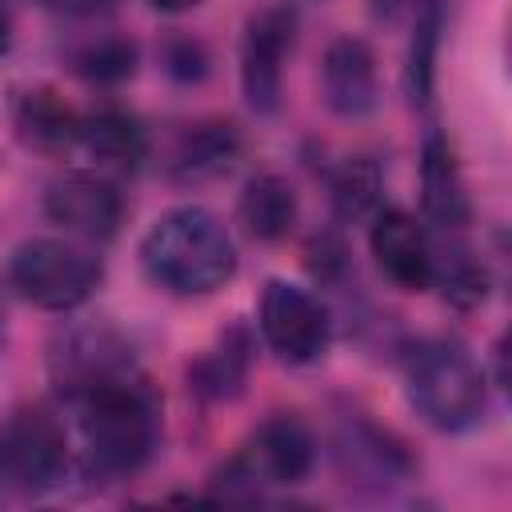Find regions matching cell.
Wrapping results in <instances>:
<instances>
[{"mask_svg":"<svg viewBox=\"0 0 512 512\" xmlns=\"http://www.w3.org/2000/svg\"><path fill=\"white\" fill-rule=\"evenodd\" d=\"M80 400V436L84 464L100 480H120L140 472L160 444V408L156 396L128 372L104 376L76 392Z\"/></svg>","mask_w":512,"mask_h":512,"instance_id":"1","label":"cell"},{"mask_svg":"<svg viewBox=\"0 0 512 512\" xmlns=\"http://www.w3.org/2000/svg\"><path fill=\"white\" fill-rule=\"evenodd\" d=\"M140 264L172 296H212L236 272V244L216 212L180 204L144 232Z\"/></svg>","mask_w":512,"mask_h":512,"instance_id":"2","label":"cell"},{"mask_svg":"<svg viewBox=\"0 0 512 512\" xmlns=\"http://www.w3.org/2000/svg\"><path fill=\"white\" fill-rule=\"evenodd\" d=\"M408 404L436 432H464L484 416V372L460 340H424L404 364Z\"/></svg>","mask_w":512,"mask_h":512,"instance_id":"3","label":"cell"},{"mask_svg":"<svg viewBox=\"0 0 512 512\" xmlns=\"http://www.w3.org/2000/svg\"><path fill=\"white\" fill-rule=\"evenodd\" d=\"M100 276H104V268H100V260L88 248L56 240V236L24 240L12 252V260H8L12 288L28 304H36L44 312H72V308H80L96 292Z\"/></svg>","mask_w":512,"mask_h":512,"instance_id":"4","label":"cell"},{"mask_svg":"<svg viewBox=\"0 0 512 512\" xmlns=\"http://www.w3.org/2000/svg\"><path fill=\"white\" fill-rule=\"evenodd\" d=\"M68 472L64 424L40 408L24 404L0 420V484L16 496H40L56 488Z\"/></svg>","mask_w":512,"mask_h":512,"instance_id":"5","label":"cell"},{"mask_svg":"<svg viewBox=\"0 0 512 512\" xmlns=\"http://www.w3.org/2000/svg\"><path fill=\"white\" fill-rule=\"evenodd\" d=\"M316 464V440L304 420L280 412L256 428L248 448L220 468L224 496H252L260 484H300Z\"/></svg>","mask_w":512,"mask_h":512,"instance_id":"6","label":"cell"},{"mask_svg":"<svg viewBox=\"0 0 512 512\" xmlns=\"http://www.w3.org/2000/svg\"><path fill=\"white\" fill-rule=\"evenodd\" d=\"M260 336L284 364H312L328 352V308L300 284L268 280L260 292Z\"/></svg>","mask_w":512,"mask_h":512,"instance_id":"7","label":"cell"},{"mask_svg":"<svg viewBox=\"0 0 512 512\" xmlns=\"http://www.w3.org/2000/svg\"><path fill=\"white\" fill-rule=\"evenodd\" d=\"M296 40V12L288 4L264 8L248 20L240 40V92L256 116H272L284 92V60Z\"/></svg>","mask_w":512,"mask_h":512,"instance_id":"8","label":"cell"},{"mask_svg":"<svg viewBox=\"0 0 512 512\" xmlns=\"http://www.w3.org/2000/svg\"><path fill=\"white\" fill-rule=\"evenodd\" d=\"M44 212L52 224H60L72 236L84 240H112L120 220H124V200L116 184L92 172H68L48 184L44 192Z\"/></svg>","mask_w":512,"mask_h":512,"instance_id":"9","label":"cell"},{"mask_svg":"<svg viewBox=\"0 0 512 512\" xmlns=\"http://www.w3.org/2000/svg\"><path fill=\"white\" fill-rule=\"evenodd\" d=\"M368 248L380 264V272L400 284L404 292H424L432 288V272H436V252L428 244V232L416 224L412 212L404 208H380L372 216V232H368Z\"/></svg>","mask_w":512,"mask_h":512,"instance_id":"10","label":"cell"},{"mask_svg":"<svg viewBox=\"0 0 512 512\" xmlns=\"http://www.w3.org/2000/svg\"><path fill=\"white\" fill-rule=\"evenodd\" d=\"M320 88H324V104L344 116V120H360L376 108V56L360 36H336L324 48V64H320Z\"/></svg>","mask_w":512,"mask_h":512,"instance_id":"11","label":"cell"},{"mask_svg":"<svg viewBox=\"0 0 512 512\" xmlns=\"http://www.w3.org/2000/svg\"><path fill=\"white\" fill-rule=\"evenodd\" d=\"M420 200L424 212L436 228L444 232H460L472 220V200H468V184L464 172L456 164V152L444 136H428L424 152H420Z\"/></svg>","mask_w":512,"mask_h":512,"instance_id":"12","label":"cell"},{"mask_svg":"<svg viewBox=\"0 0 512 512\" xmlns=\"http://www.w3.org/2000/svg\"><path fill=\"white\" fill-rule=\"evenodd\" d=\"M12 128L36 152H64L80 136V116L52 88H28L12 104Z\"/></svg>","mask_w":512,"mask_h":512,"instance_id":"13","label":"cell"},{"mask_svg":"<svg viewBox=\"0 0 512 512\" xmlns=\"http://www.w3.org/2000/svg\"><path fill=\"white\" fill-rule=\"evenodd\" d=\"M236 212H240V224H244V232L252 240L272 244V240H284L292 232V224H296V192H292V184L284 176L260 172V176H252L244 184Z\"/></svg>","mask_w":512,"mask_h":512,"instance_id":"14","label":"cell"},{"mask_svg":"<svg viewBox=\"0 0 512 512\" xmlns=\"http://www.w3.org/2000/svg\"><path fill=\"white\" fill-rule=\"evenodd\" d=\"M76 144H84V152L108 168H136L148 156V136H144L140 120L120 108H100V112L84 116Z\"/></svg>","mask_w":512,"mask_h":512,"instance_id":"15","label":"cell"},{"mask_svg":"<svg viewBox=\"0 0 512 512\" xmlns=\"http://www.w3.org/2000/svg\"><path fill=\"white\" fill-rule=\"evenodd\" d=\"M236 152H240V136L232 124H196L180 132L168 164L176 180H208L228 172Z\"/></svg>","mask_w":512,"mask_h":512,"instance_id":"16","label":"cell"},{"mask_svg":"<svg viewBox=\"0 0 512 512\" xmlns=\"http://www.w3.org/2000/svg\"><path fill=\"white\" fill-rule=\"evenodd\" d=\"M248 364H252V344H248V336L240 328H232V332L220 336V344L208 356H200L192 364L188 380L208 400H236L244 392Z\"/></svg>","mask_w":512,"mask_h":512,"instance_id":"17","label":"cell"},{"mask_svg":"<svg viewBox=\"0 0 512 512\" xmlns=\"http://www.w3.org/2000/svg\"><path fill=\"white\" fill-rule=\"evenodd\" d=\"M380 192H384V176L380 164L368 156H352L336 168L332 176V208L340 220H368L380 212Z\"/></svg>","mask_w":512,"mask_h":512,"instance_id":"18","label":"cell"},{"mask_svg":"<svg viewBox=\"0 0 512 512\" xmlns=\"http://www.w3.org/2000/svg\"><path fill=\"white\" fill-rule=\"evenodd\" d=\"M340 460L352 468V464H368L372 468V480H396L408 472V460L400 448L388 444V436H380L372 424L356 420L344 440H340Z\"/></svg>","mask_w":512,"mask_h":512,"instance_id":"19","label":"cell"},{"mask_svg":"<svg viewBox=\"0 0 512 512\" xmlns=\"http://www.w3.org/2000/svg\"><path fill=\"white\" fill-rule=\"evenodd\" d=\"M436 40H440V8L428 0L416 16V36L408 48V92L416 104H428L432 96V68H436Z\"/></svg>","mask_w":512,"mask_h":512,"instance_id":"20","label":"cell"},{"mask_svg":"<svg viewBox=\"0 0 512 512\" xmlns=\"http://www.w3.org/2000/svg\"><path fill=\"white\" fill-rule=\"evenodd\" d=\"M72 68L88 80H124L132 76L136 68V48L132 40H120V36H104V40H92L84 44L76 56H72Z\"/></svg>","mask_w":512,"mask_h":512,"instance_id":"21","label":"cell"},{"mask_svg":"<svg viewBox=\"0 0 512 512\" xmlns=\"http://www.w3.org/2000/svg\"><path fill=\"white\" fill-rule=\"evenodd\" d=\"M444 284V296L456 304V308H476V304H484V296H488V272L476 264V260H468V256H456L444 272L436 268V276H432V284Z\"/></svg>","mask_w":512,"mask_h":512,"instance_id":"22","label":"cell"},{"mask_svg":"<svg viewBox=\"0 0 512 512\" xmlns=\"http://www.w3.org/2000/svg\"><path fill=\"white\" fill-rule=\"evenodd\" d=\"M164 68L172 76H180V80H200L208 72V56H204V48L196 40H172L164 48Z\"/></svg>","mask_w":512,"mask_h":512,"instance_id":"23","label":"cell"},{"mask_svg":"<svg viewBox=\"0 0 512 512\" xmlns=\"http://www.w3.org/2000/svg\"><path fill=\"white\" fill-rule=\"evenodd\" d=\"M40 4H48L56 12H72V16H92V12L108 8L112 0H40Z\"/></svg>","mask_w":512,"mask_h":512,"instance_id":"24","label":"cell"},{"mask_svg":"<svg viewBox=\"0 0 512 512\" xmlns=\"http://www.w3.org/2000/svg\"><path fill=\"white\" fill-rule=\"evenodd\" d=\"M8 48H12V12H8V4L0 0V60L8 56Z\"/></svg>","mask_w":512,"mask_h":512,"instance_id":"25","label":"cell"},{"mask_svg":"<svg viewBox=\"0 0 512 512\" xmlns=\"http://www.w3.org/2000/svg\"><path fill=\"white\" fill-rule=\"evenodd\" d=\"M156 12H168V16H176V12H188V8H196L200 0H148Z\"/></svg>","mask_w":512,"mask_h":512,"instance_id":"26","label":"cell"}]
</instances>
